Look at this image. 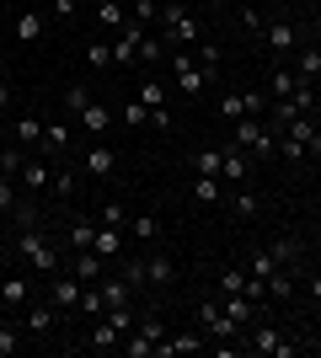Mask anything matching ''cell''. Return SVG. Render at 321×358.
<instances>
[{
	"label": "cell",
	"mask_w": 321,
	"mask_h": 358,
	"mask_svg": "<svg viewBox=\"0 0 321 358\" xmlns=\"http://www.w3.org/2000/svg\"><path fill=\"white\" fill-rule=\"evenodd\" d=\"M155 32L166 38V48H171V43H177V48H199V43H204V22L193 16V6H187V0H166V6H161Z\"/></svg>",
	"instance_id": "6da1fadb"
},
{
	"label": "cell",
	"mask_w": 321,
	"mask_h": 358,
	"mask_svg": "<svg viewBox=\"0 0 321 358\" xmlns=\"http://www.w3.org/2000/svg\"><path fill=\"white\" fill-rule=\"evenodd\" d=\"M11 252L22 257V262H32V273H59V246H54V236H48L43 224H27V230H16L11 236Z\"/></svg>",
	"instance_id": "7a4b0ae2"
},
{
	"label": "cell",
	"mask_w": 321,
	"mask_h": 358,
	"mask_svg": "<svg viewBox=\"0 0 321 358\" xmlns=\"http://www.w3.org/2000/svg\"><path fill=\"white\" fill-rule=\"evenodd\" d=\"M230 139H236V145H241L257 166H268V161L278 155V129H273L268 118H241V123H230Z\"/></svg>",
	"instance_id": "3957f363"
},
{
	"label": "cell",
	"mask_w": 321,
	"mask_h": 358,
	"mask_svg": "<svg viewBox=\"0 0 321 358\" xmlns=\"http://www.w3.org/2000/svg\"><path fill=\"white\" fill-rule=\"evenodd\" d=\"M246 353H257V358H294V353H306V343H300L294 331H284V327L252 321V327H246Z\"/></svg>",
	"instance_id": "277c9868"
},
{
	"label": "cell",
	"mask_w": 321,
	"mask_h": 358,
	"mask_svg": "<svg viewBox=\"0 0 321 358\" xmlns=\"http://www.w3.org/2000/svg\"><path fill=\"white\" fill-rule=\"evenodd\" d=\"M300 43H306V27H300L290 11H278V16L262 22V48H268V59H273V64H290V54Z\"/></svg>",
	"instance_id": "5b68a950"
},
{
	"label": "cell",
	"mask_w": 321,
	"mask_h": 358,
	"mask_svg": "<svg viewBox=\"0 0 321 358\" xmlns=\"http://www.w3.org/2000/svg\"><path fill=\"white\" fill-rule=\"evenodd\" d=\"M171 331L161 327V315H150V310H139V321H134V331H129V337H123L118 343V353L123 358H155V348L166 343Z\"/></svg>",
	"instance_id": "8992f818"
},
{
	"label": "cell",
	"mask_w": 321,
	"mask_h": 358,
	"mask_svg": "<svg viewBox=\"0 0 321 358\" xmlns=\"http://www.w3.org/2000/svg\"><path fill=\"white\" fill-rule=\"evenodd\" d=\"M59 321H64V310H54V305H48L43 294H32L27 305H22V315H16V327L27 331L32 343H48V337L59 331Z\"/></svg>",
	"instance_id": "52a82bcc"
},
{
	"label": "cell",
	"mask_w": 321,
	"mask_h": 358,
	"mask_svg": "<svg viewBox=\"0 0 321 358\" xmlns=\"http://www.w3.org/2000/svg\"><path fill=\"white\" fill-rule=\"evenodd\" d=\"M166 64H171V86L183 91V96H204V86H214L209 75L193 64V48H171Z\"/></svg>",
	"instance_id": "ba28073f"
},
{
	"label": "cell",
	"mask_w": 321,
	"mask_h": 358,
	"mask_svg": "<svg viewBox=\"0 0 321 358\" xmlns=\"http://www.w3.org/2000/svg\"><path fill=\"white\" fill-rule=\"evenodd\" d=\"M199 327L209 331V343H236V337H246V327H236V321L225 315L220 294H214V299H199Z\"/></svg>",
	"instance_id": "9c48e42d"
},
{
	"label": "cell",
	"mask_w": 321,
	"mask_h": 358,
	"mask_svg": "<svg viewBox=\"0 0 321 358\" xmlns=\"http://www.w3.org/2000/svg\"><path fill=\"white\" fill-rule=\"evenodd\" d=\"M80 278L76 273H48V284H43V299L54 305V310H64V315H76V305H80Z\"/></svg>",
	"instance_id": "30bf717a"
},
{
	"label": "cell",
	"mask_w": 321,
	"mask_h": 358,
	"mask_svg": "<svg viewBox=\"0 0 321 358\" xmlns=\"http://www.w3.org/2000/svg\"><path fill=\"white\" fill-rule=\"evenodd\" d=\"M225 155H220V182H252V171H257V161H252V155H246L241 145H236V139H225Z\"/></svg>",
	"instance_id": "8fae6325"
},
{
	"label": "cell",
	"mask_w": 321,
	"mask_h": 358,
	"mask_svg": "<svg viewBox=\"0 0 321 358\" xmlns=\"http://www.w3.org/2000/svg\"><path fill=\"white\" fill-rule=\"evenodd\" d=\"M22 193H48V182H54V161H43V155H38V150H27V161H22Z\"/></svg>",
	"instance_id": "7c38bea8"
},
{
	"label": "cell",
	"mask_w": 321,
	"mask_h": 358,
	"mask_svg": "<svg viewBox=\"0 0 321 358\" xmlns=\"http://www.w3.org/2000/svg\"><path fill=\"white\" fill-rule=\"evenodd\" d=\"M11 32H16V43H43V38H48V11H38V6L16 11L11 16Z\"/></svg>",
	"instance_id": "4fadbf2b"
},
{
	"label": "cell",
	"mask_w": 321,
	"mask_h": 358,
	"mask_svg": "<svg viewBox=\"0 0 321 358\" xmlns=\"http://www.w3.org/2000/svg\"><path fill=\"white\" fill-rule=\"evenodd\" d=\"M80 166H86L92 177H113V171H118V150L97 139V145H86V155H80Z\"/></svg>",
	"instance_id": "5bb4252c"
},
{
	"label": "cell",
	"mask_w": 321,
	"mask_h": 358,
	"mask_svg": "<svg viewBox=\"0 0 321 358\" xmlns=\"http://www.w3.org/2000/svg\"><path fill=\"white\" fill-rule=\"evenodd\" d=\"M38 155L59 166L64 155H70V129H64V123H43V145H38Z\"/></svg>",
	"instance_id": "9a60e30c"
},
{
	"label": "cell",
	"mask_w": 321,
	"mask_h": 358,
	"mask_svg": "<svg viewBox=\"0 0 321 358\" xmlns=\"http://www.w3.org/2000/svg\"><path fill=\"white\" fill-rule=\"evenodd\" d=\"M118 343H123V337H118V327H113L107 315H97V321H92V331H86V343H80V348H86V353H113Z\"/></svg>",
	"instance_id": "2e32d148"
},
{
	"label": "cell",
	"mask_w": 321,
	"mask_h": 358,
	"mask_svg": "<svg viewBox=\"0 0 321 358\" xmlns=\"http://www.w3.org/2000/svg\"><path fill=\"white\" fill-rule=\"evenodd\" d=\"M97 289H102L107 305H134V299H139V289L129 284L123 273H102V278H97Z\"/></svg>",
	"instance_id": "e0dca14e"
},
{
	"label": "cell",
	"mask_w": 321,
	"mask_h": 358,
	"mask_svg": "<svg viewBox=\"0 0 321 358\" xmlns=\"http://www.w3.org/2000/svg\"><path fill=\"white\" fill-rule=\"evenodd\" d=\"M193 203H204V209H225V182L209 177V171H199V177H193Z\"/></svg>",
	"instance_id": "ac0fdd59"
},
{
	"label": "cell",
	"mask_w": 321,
	"mask_h": 358,
	"mask_svg": "<svg viewBox=\"0 0 321 358\" xmlns=\"http://www.w3.org/2000/svg\"><path fill=\"white\" fill-rule=\"evenodd\" d=\"M27 299H32V278L27 273H11V278L0 284V310H22Z\"/></svg>",
	"instance_id": "d6986e66"
},
{
	"label": "cell",
	"mask_w": 321,
	"mask_h": 358,
	"mask_svg": "<svg viewBox=\"0 0 321 358\" xmlns=\"http://www.w3.org/2000/svg\"><path fill=\"white\" fill-rule=\"evenodd\" d=\"M290 59H294V75H300V80H311V86L321 80V43H300Z\"/></svg>",
	"instance_id": "ffe728a7"
},
{
	"label": "cell",
	"mask_w": 321,
	"mask_h": 358,
	"mask_svg": "<svg viewBox=\"0 0 321 358\" xmlns=\"http://www.w3.org/2000/svg\"><path fill=\"white\" fill-rule=\"evenodd\" d=\"M113 118H118V113H113V107H102V102H86V107L76 113V123L86 129V134H107V129H113Z\"/></svg>",
	"instance_id": "44dd1931"
},
{
	"label": "cell",
	"mask_w": 321,
	"mask_h": 358,
	"mask_svg": "<svg viewBox=\"0 0 321 358\" xmlns=\"http://www.w3.org/2000/svg\"><path fill=\"white\" fill-rule=\"evenodd\" d=\"M11 145H22V150H38L43 145V118H11Z\"/></svg>",
	"instance_id": "7402d4cb"
},
{
	"label": "cell",
	"mask_w": 321,
	"mask_h": 358,
	"mask_svg": "<svg viewBox=\"0 0 321 358\" xmlns=\"http://www.w3.org/2000/svg\"><path fill=\"white\" fill-rule=\"evenodd\" d=\"M284 134H294L311 155H321V118H290V123H284Z\"/></svg>",
	"instance_id": "603a6c76"
},
{
	"label": "cell",
	"mask_w": 321,
	"mask_h": 358,
	"mask_svg": "<svg viewBox=\"0 0 321 358\" xmlns=\"http://www.w3.org/2000/svg\"><path fill=\"white\" fill-rule=\"evenodd\" d=\"M220 305H225V315L230 321H236V327H252V321H257V299H246V294H220Z\"/></svg>",
	"instance_id": "cb8c5ba5"
},
{
	"label": "cell",
	"mask_w": 321,
	"mask_h": 358,
	"mask_svg": "<svg viewBox=\"0 0 321 358\" xmlns=\"http://www.w3.org/2000/svg\"><path fill=\"white\" fill-rule=\"evenodd\" d=\"M70 273H76L80 284H97V278L107 273V257H97V252H76V257H70Z\"/></svg>",
	"instance_id": "d4e9b609"
},
{
	"label": "cell",
	"mask_w": 321,
	"mask_h": 358,
	"mask_svg": "<svg viewBox=\"0 0 321 358\" xmlns=\"http://www.w3.org/2000/svg\"><path fill=\"white\" fill-rule=\"evenodd\" d=\"M268 252H273L278 268H300V262H306V241H300V236H284V241H273Z\"/></svg>",
	"instance_id": "484cf974"
},
{
	"label": "cell",
	"mask_w": 321,
	"mask_h": 358,
	"mask_svg": "<svg viewBox=\"0 0 321 358\" xmlns=\"http://www.w3.org/2000/svg\"><path fill=\"white\" fill-rule=\"evenodd\" d=\"M145 278H150L155 289H166V284H177V262H171V257H161V252H145Z\"/></svg>",
	"instance_id": "4316f807"
},
{
	"label": "cell",
	"mask_w": 321,
	"mask_h": 358,
	"mask_svg": "<svg viewBox=\"0 0 321 358\" xmlns=\"http://www.w3.org/2000/svg\"><path fill=\"white\" fill-rule=\"evenodd\" d=\"M193 64H199L209 80H220V70H225V54H220V43H209V38H204V43L193 48Z\"/></svg>",
	"instance_id": "83f0119b"
},
{
	"label": "cell",
	"mask_w": 321,
	"mask_h": 358,
	"mask_svg": "<svg viewBox=\"0 0 321 358\" xmlns=\"http://www.w3.org/2000/svg\"><path fill=\"white\" fill-rule=\"evenodd\" d=\"M129 236L139 241V246H150V241H161V220L155 214H129V224H123Z\"/></svg>",
	"instance_id": "f1b7e54d"
},
{
	"label": "cell",
	"mask_w": 321,
	"mask_h": 358,
	"mask_svg": "<svg viewBox=\"0 0 321 358\" xmlns=\"http://www.w3.org/2000/svg\"><path fill=\"white\" fill-rule=\"evenodd\" d=\"M92 252L113 262V257L123 252V230H118V224H97V246H92Z\"/></svg>",
	"instance_id": "f546056e"
},
{
	"label": "cell",
	"mask_w": 321,
	"mask_h": 358,
	"mask_svg": "<svg viewBox=\"0 0 321 358\" xmlns=\"http://www.w3.org/2000/svg\"><path fill=\"white\" fill-rule=\"evenodd\" d=\"M64 241H70L76 252H92V246H97V220H70V230H64Z\"/></svg>",
	"instance_id": "4dcf8cb0"
},
{
	"label": "cell",
	"mask_w": 321,
	"mask_h": 358,
	"mask_svg": "<svg viewBox=\"0 0 321 358\" xmlns=\"http://www.w3.org/2000/svg\"><path fill=\"white\" fill-rule=\"evenodd\" d=\"M118 273L129 278L134 289H145L150 278H145V252H118Z\"/></svg>",
	"instance_id": "1f68e13d"
},
{
	"label": "cell",
	"mask_w": 321,
	"mask_h": 358,
	"mask_svg": "<svg viewBox=\"0 0 321 358\" xmlns=\"http://www.w3.org/2000/svg\"><path fill=\"white\" fill-rule=\"evenodd\" d=\"M97 22H102L107 32H118L123 22H129V6H123V0H97Z\"/></svg>",
	"instance_id": "d6a6232c"
},
{
	"label": "cell",
	"mask_w": 321,
	"mask_h": 358,
	"mask_svg": "<svg viewBox=\"0 0 321 358\" xmlns=\"http://www.w3.org/2000/svg\"><path fill=\"white\" fill-rule=\"evenodd\" d=\"M294 80H300V75H294L290 64H273V70H268V86H262V91H268V96H290Z\"/></svg>",
	"instance_id": "836d02e7"
},
{
	"label": "cell",
	"mask_w": 321,
	"mask_h": 358,
	"mask_svg": "<svg viewBox=\"0 0 321 358\" xmlns=\"http://www.w3.org/2000/svg\"><path fill=\"white\" fill-rule=\"evenodd\" d=\"M48 193H54V198H76V193H80V177L70 171V166H54V182H48Z\"/></svg>",
	"instance_id": "e575fe53"
},
{
	"label": "cell",
	"mask_w": 321,
	"mask_h": 358,
	"mask_svg": "<svg viewBox=\"0 0 321 358\" xmlns=\"http://www.w3.org/2000/svg\"><path fill=\"white\" fill-rule=\"evenodd\" d=\"M278 161H290V166H306V161H311V150L300 145L294 134H284V129H278Z\"/></svg>",
	"instance_id": "d590c367"
},
{
	"label": "cell",
	"mask_w": 321,
	"mask_h": 358,
	"mask_svg": "<svg viewBox=\"0 0 321 358\" xmlns=\"http://www.w3.org/2000/svg\"><path fill=\"white\" fill-rule=\"evenodd\" d=\"M22 337H27V331L16 327V321H0V358H16V353H22V348H27Z\"/></svg>",
	"instance_id": "8d00e7d4"
},
{
	"label": "cell",
	"mask_w": 321,
	"mask_h": 358,
	"mask_svg": "<svg viewBox=\"0 0 321 358\" xmlns=\"http://www.w3.org/2000/svg\"><path fill=\"white\" fill-rule=\"evenodd\" d=\"M220 118H225V123L246 118V96H241V91H220Z\"/></svg>",
	"instance_id": "74e56055"
},
{
	"label": "cell",
	"mask_w": 321,
	"mask_h": 358,
	"mask_svg": "<svg viewBox=\"0 0 321 358\" xmlns=\"http://www.w3.org/2000/svg\"><path fill=\"white\" fill-rule=\"evenodd\" d=\"M76 310L86 315V321H97V315L107 310V299H102V289H97V284H86V289H80V305H76Z\"/></svg>",
	"instance_id": "f35d334b"
},
{
	"label": "cell",
	"mask_w": 321,
	"mask_h": 358,
	"mask_svg": "<svg viewBox=\"0 0 321 358\" xmlns=\"http://www.w3.org/2000/svg\"><path fill=\"white\" fill-rule=\"evenodd\" d=\"M139 102L150 107V113H161V107H166V86H161V80H139V91H134Z\"/></svg>",
	"instance_id": "ab89813d"
},
{
	"label": "cell",
	"mask_w": 321,
	"mask_h": 358,
	"mask_svg": "<svg viewBox=\"0 0 321 358\" xmlns=\"http://www.w3.org/2000/svg\"><path fill=\"white\" fill-rule=\"evenodd\" d=\"M273 268H278V262H273V252H268V246H257V252H246V273H252V278H268Z\"/></svg>",
	"instance_id": "60d3db41"
},
{
	"label": "cell",
	"mask_w": 321,
	"mask_h": 358,
	"mask_svg": "<svg viewBox=\"0 0 321 358\" xmlns=\"http://www.w3.org/2000/svg\"><path fill=\"white\" fill-rule=\"evenodd\" d=\"M22 161H27V150L6 145V150H0V177H22Z\"/></svg>",
	"instance_id": "b9f144b4"
},
{
	"label": "cell",
	"mask_w": 321,
	"mask_h": 358,
	"mask_svg": "<svg viewBox=\"0 0 321 358\" xmlns=\"http://www.w3.org/2000/svg\"><path fill=\"white\" fill-rule=\"evenodd\" d=\"M86 64H92V70H107V64H113V43H107V38H92V43H86Z\"/></svg>",
	"instance_id": "7bdbcfd3"
},
{
	"label": "cell",
	"mask_w": 321,
	"mask_h": 358,
	"mask_svg": "<svg viewBox=\"0 0 321 358\" xmlns=\"http://www.w3.org/2000/svg\"><path fill=\"white\" fill-rule=\"evenodd\" d=\"M118 118L129 123V129H150V107H145V102L134 96V102H123V113H118Z\"/></svg>",
	"instance_id": "ee69618b"
},
{
	"label": "cell",
	"mask_w": 321,
	"mask_h": 358,
	"mask_svg": "<svg viewBox=\"0 0 321 358\" xmlns=\"http://www.w3.org/2000/svg\"><path fill=\"white\" fill-rule=\"evenodd\" d=\"M220 294H246V268H220Z\"/></svg>",
	"instance_id": "f6af8a7d"
},
{
	"label": "cell",
	"mask_w": 321,
	"mask_h": 358,
	"mask_svg": "<svg viewBox=\"0 0 321 358\" xmlns=\"http://www.w3.org/2000/svg\"><path fill=\"white\" fill-rule=\"evenodd\" d=\"M16 203H22V182H16V177H0V214H11Z\"/></svg>",
	"instance_id": "bcb514c9"
},
{
	"label": "cell",
	"mask_w": 321,
	"mask_h": 358,
	"mask_svg": "<svg viewBox=\"0 0 321 358\" xmlns=\"http://www.w3.org/2000/svg\"><path fill=\"white\" fill-rule=\"evenodd\" d=\"M220 155H225L220 145H204L199 155H193V166H199V171H209V177H220Z\"/></svg>",
	"instance_id": "7dc6e473"
},
{
	"label": "cell",
	"mask_w": 321,
	"mask_h": 358,
	"mask_svg": "<svg viewBox=\"0 0 321 358\" xmlns=\"http://www.w3.org/2000/svg\"><path fill=\"white\" fill-rule=\"evenodd\" d=\"M76 6H80V0H43L48 22H76Z\"/></svg>",
	"instance_id": "c3c4849f"
},
{
	"label": "cell",
	"mask_w": 321,
	"mask_h": 358,
	"mask_svg": "<svg viewBox=\"0 0 321 358\" xmlns=\"http://www.w3.org/2000/svg\"><path fill=\"white\" fill-rule=\"evenodd\" d=\"M225 203H230V209H236V214H246V220H252V214L262 209V203H257V193H252V187H241V193H236V198H225Z\"/></svg>",
	"instance_id": "681fc988"
},
{
	"label": "cell",
	"mask_w": 321,
	"mask_h": 358,
	"mask_svg": "<svg viewBox=\"0 0 321 358\" xmlns=\"http://www.w3.org/2000/svg\"><path fill=\"white\" fill-rule=\"evenodd\" d=\"M97 224H129V209H123V203H102V214H97Z\"/></svg>",
	"instance_id": "f907efd6"
},
{
	"label": "cell",
	"mask_w": 321,
	"mask_h": 358,
	"mask_svg": "<svg viewBox=\"0 0 321 358\" xmlns=\"http://www.w3.org/2000/svg\"><path fill=\"white\" fill-rule=\"evenodd\" d=\"M86 102H92V91H86V86H70V91H64V107H70V113H80Z\"/></svg>",
	"instance_id": "816d5d0a"
},
{
	"label": "cell",
	"mask_w": 321,
	"mask_h": 358,
	"mask_svg": "<svg viewBox=\"0 0 321 358\" xmlns=\"http://www.w3.org/2000/svg\"><path fill=\"white\" fill-rule=\"evenodd\" d=\"M262 22H268V16H262L257 6H246V11H241V27H246V32H257V38H262Z\"/></svg>",
	"instance_id": "f5cc1de1"
},
{
	"label": "cell",
	"mask_w": 321,
	"mask_h": 358,
	"mask_svg": "<svg viewBox=\"0 0 321 358\" xmlns=\"http://www.w3.org/2000/svg\"><path fill=\"white\" fill-rule=\"evenodd\" d=\"M306 294L321 305V268H311V273H306Z\"/></svg>",
	"instance_id": "db71d44e"
},
{
	"label": "cell",
	"mask_w": 321,
	"mask_h": 358,
	"mask_svg": "<svg viewBox=\"0 0 321 358\" xmlns=\"http://www.w3.org/2000/svg\"><path fill=\"white\" fill-rule=\"evenodd\" d=\"M11 91H16V86L6 80V75H0V107H11Z\"/></svg>",
	"instance_id": "11a10c76"
},
{
	"label": "cell",
	"mask_w": 321,
	"mask_h": 358,
	"mask_svg": "<svg viewBox=\"0 0 321 358\" xmlns=\"http://www.w3.org/2000/svg\"><path fill=\"white\" fill-rule=\"evenodd\" d=\"M11 257H16V252H11V241L0 236V262H11Z\"/></svg>",
	"instance_id": "9f6ffc18"
},
{
	"label": "cell",
	"mask_w": 321,
	"mask_h": 358,
	"mask_svg": "<svg viewBox=\"0 0 321 358\" xmlns=\"http://www.w3.org/2000/svg\"><path fill=\"white\" fill-rule=\"evenodd\" d=\"M0 129H11V107H0Z\"/></svg>",
	"instance_id": "6f0895ef"
},
{
	"label": "cell",
	"mask_w": 321,
	"mask_h": 358,
	"mask_svg": "<svg viewBox=\"0 0 321 358\" xmlns=\"http://www.w3.org/2000/svg\"><path fill=\"white\" fill-rule=\"evenodd\" d=\"M209 6H225V0H209Z\"/></svg>",
	"instance_id": "680465c9"
}]
</instances>
